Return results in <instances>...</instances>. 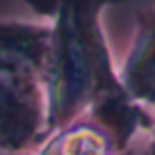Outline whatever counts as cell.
I'll return each mask as SVG.
<instances>
[{
    "mask_svg": "<svg viewBox=\"0 0 155 155\" xmlns=\"http://www.w3.org/2000/svg\"><path fill=\"white\" fill-rule=\"evenodd\" d=\"M48 32L32 25H0V53L18 62H39L46 53Z\"/></svg>",
    "mask_w": 155,
    "mask_h": 155,
    "instance_id": "cell-1",
    "label": "cell"
}]
</instances>
